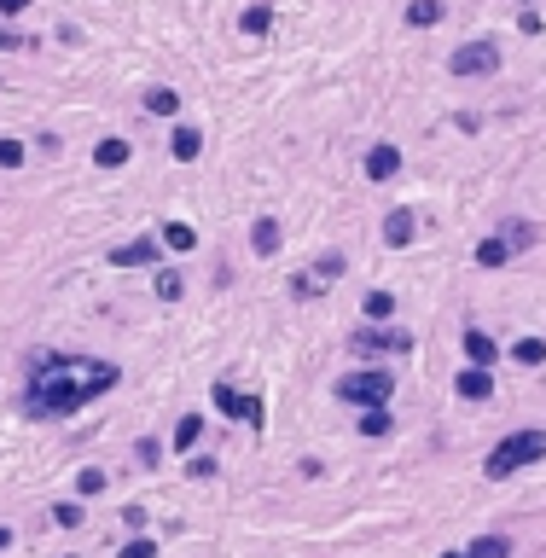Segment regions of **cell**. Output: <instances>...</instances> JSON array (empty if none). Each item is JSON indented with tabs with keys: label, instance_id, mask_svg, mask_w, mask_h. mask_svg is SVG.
<instances>
[{
	"label": "cell",
	"instance_id": "1",
	"mask_svg": "<svg viewBox=\"0 0 546 558\" xmlns=\"http://www.w3.org/2000/svg\"><path fill=\"white\" fill-rule=\"evenodd\" d=\"M88 402V384L82 378H64V373H36V384L24 395V413L29 419H64Z\"/></svg>",
	"mask_w": 546,
	"mask_h": 558
},
{
	"label": "cell",
	"instance_id": "2",
	"mask_svg": "<svg viewBox=\"0 0 546 558\" xmlns=\"http://www.w3.org/2000/svg\"><path fill=\"white\" fill-rule=\"evenodd\" d=\"M541 459H546V430H511L506 442H494V448H488V459H483V477L506 483L511 471L541 466Z\"/></svg>",
	"mask_w": 546,
	"mask_h": 558
},
{
	"label": "cell",
	"instance_id": "3",
	"mask_svg": "<svg viewBox=\"0 0 546 558\" xmlns=\"http://www.w3.org/2000/svg\"><path fill=\"white\" fill-rule=\"evenodd\" d=\"M337 395H343V402H355V407H390L395 378L378 373V366H366V373H349L343 384H337Z\"/></svg>",
	"mask_w": 546,
	"mask_h": 558
},
{
	"label": "cell",
	"instance_id": "4",
	"mask_svg": "<svg viewBox=\"0 0 546 558\" xmlns=\"http://www.w3.org/2000/svg\"><path fill=\"white\" fill-rule=\"evenodd\" d=\"M447 70H454V76H494V70H500V47H494V41H471V47H459V53L447 58Z\"/></svg>",
	"mask_w": 546,
	"mask_h": 558
},
{
	"label": "cell",
	"instance_id": "5",
	"mask_svg": "<svg viewBox=\"0 0 546 558\" xmlns=\"http://www.w3.org/2000/svg\"><path fill=\"white\" fill-rule=\"evenodd\" d=\"M523 245H529V227H511V238L506 233H488L483 245H477V268H500V262L518 257Z\"/></svg>",
	"mask_w": 546,
	"mask_h": 558
},
{
	"label": "cell",
	"instance_id": "6",
	"mask_svg": "<svg viewBox=\"0 0 546 558\" xmlns=\"http://www.w3.org/2000/svg\"><path fill=\"white\" fill-rule=\"evenodd\" d=\"M210 402H215L221 413H227V419H245L250 430H256V425H262V402H256V395H238V390L227 384V378H221V384L210 390Z\"/></svg>",
	"mask_w": 546,
	"mask_h": 558
},
{
	"label": "cell",
	"instance_id": "7",
	"mask_svg": "<svg viewBox=\"0 0 546 558\" xmlns=\"http://www.w3.org/2000/svg\"><path fill=\"white\" fill-rule=\"evenodd\" d=\"M454 395H459V402H488V395H494V373H488V366H459V373H454Z\"/></svg>",
	"mask_w": 546,
	"mask_h": 558
},
{
	"label": "cell",
	"instance_id": "8",
	"mask_svg": "<svg viewBox=\"0 0 546 558\" xmlns=\"http://www.w3.org/2000/svg\"><path fill=\"white\" fill-rule=\"evenodd\" d=\"M413 233H419V216H413V210H390V216H383V245H390V250H407Z\"/></svg>",
	"mask_w": 546,
	"mask_h": 558
},
{
	"label": "cell",
	"instance_id": "9",
	"mask_svg": "<svg viewBox=\"0 0 546 558\" xmlns=\"http://www.w3.org/2000/svg\"><path fill=\"white\" fill-rule=\"evenodd\" d=\"M395 174H401V152L390 140H378V146L366 152V181H395Z\"/></svg>",
	"mask_w": 546,
	"mask_h": 558
},
{
	"label": "cell",
	"instance_id": "10",
	"mask_svg": "<svg viewBox=\"0 0 546 558\" xmlns=\"http://www.w3.org/2000/svg\"><path fill=\"white\" fill-rule=\"evenodd\" d=\"M198 152H204V134H198V129H186V122H174V134H169V157H174V163H198Z\"/></svg>",
	"mask_w": 546,
	"mask_h": 558
},
{
	"label": "cell",
	"instance_id": "11",
	"mask_svg": "<svg viewBox=\"0 0 546 558\" xmlns=\"http://www.w3.org/2000/svg\"><path fill=\"white\" fill-rule=\"evenodd\" d=\"M163 245L174 250V257H192V250H198V227H192V221H163Z\"/></svg>",
	"mask_w": 546,
	"mask_h": 558
},
{
	"label": "cell",
	"instance_id": "12",
	"mask_svg": "<svg viewBox=\"0 0 546 558\" xmlns=\"http://www.w3.org/2000/svg\"><path fill=\"white\" fill-rule=\"evenodd\" d=\"M465 361H471V366H494V361H500V343H494L488 338V332H465Z\"/></svg>",
	"mask_w": 546,
	"mask_h": 558
},
{
	"label": "cell",
	"instance_id": "13",
	"mask_svg": "<svg viewBox=\"0 0 546 558\" xmlns=\"http://www.w3.org/2000/svg\"><path fill=\"white\" fill-rule=\"evenodd\" d=\"M152 257H157L152 238H134V245H117V250H110V268H146Z\"/></svg>",
	"mask_w": 546,
	"mask_h": 558
},
{
	"label": "cell",
	"instance_id": "14",
	"mask_svg": "<svg viewBox=\"0 0 546 558\" xmlns=\"http://www.w3.org/2000/svg\"><path fill=\"white\" fill-rule=\"evenodd\" d=\"M128 157H134V146H128V140H117V134H110V140H100V146H93V163H100V169H122Z\"/></svg>",
	"mask_w": 546,
	"mask_h": 558
},
{
	"label": "cell",
	"instance_id": "15",
	"mask_svg": "<svg viewBox=\"0 0 546 558\" xmlns=\"http://www.w3.org/2000/svg\"><path fill=\"white\" fill-rule=\"evenodd\" d=\"M250 250H256V257H273V250H279V221H273V216H262L250 227Z\"/></svg>",
	"mask_w": 546,
	"mask_h": 558
},
{
	"label": "cell",
	"instance_id": "16",
	"mask_svg": "<svg viewBox=\"0 0 546 558\" xmlns=\"http://www.w3.org/2000/svg\"><path fill=\"white\" fill-rule=\"evenodd\" d=\"M238 29H245V36H268V29H273V0H256V6H245Z\"/></svg>",
	"mask_w": 546,
	"mask_h": 558
},
{
	"label": "cell",
	"instance_id": "17",
	"mask_svg": "<svg viewBox=\"0 0 546 558\" xmlns=\"http://www.w3.org/2000/svg\"><path fill=\"white\" fill-rule=\"evenodd\" d=\"M146 111L152 117H181V93L174 88H146Z\"/></svg>",
	"mask_w": 546,
	"mask_h": 558
},
{
	"label": "cell",
	"instance_id": "18",
	"mask_svg": "<svg viewBox=\"0 0 546 558\" xmlns=\"http://www.w3.org/2000/svg\"><path fill=\"white\" fill-rule=\"evenodd\" d=\"M198 437H204V419H198V413H186V419L174 425V454H192V448H198Z\"/></svg>",
	"mask_w": 546,
	"mask_h": 558
},
{
	"label": "cell",
	"instance_id": "19",
	"mask_svg": "<svg viewBox=\"0 0 546 558\" xmlns=\"http://www.w3.org/2000/svg\"><path fill=\"white\" fill-rule=\"evenodd\" d=\"M465 553H471V558H511V541L506 535H477Z\"/></svg>",
	"mask_w": 546,
	"mask_h": 558
},
{
	"label": "cell",
	"instance_id": "20",
	"mask_svg": "<svg viewBox=\"0 0 546 558\" xmlns=\"http://www.w3.org/2000/svg\"><path fill=\"white\" fill-rule=\"evenodd\" d=\"M349 349H355V355H383V349H390V332H355V338H349Z\"/></svg>",
	"mask_w": 546,
	"mask_h": 558
},
{
	"label": "cell",
	"instance_id": "21",
	"mask_svg": "<svg viewBox=\"0 0 546 558\" xmlns=\"http://www.w3.org/2000/svg\"><path fill=\"white\" fill-rule=\"evenodd\" d=\"M390 407H361V437H390Z\"/></svg>",
	"mask_w": 546,
	"mask_h": 558
},
{
	"label": "cell",
	"instance_id": "22",
	"mask_svg": "<svg viewBox=\"0 0 546 558\" xmlns=\"http://www.w3.org/2000/svg\"><path fill=\"white\" fill-rule=\"evenodd\" d=\"M407 24H413V29L442 24V0H413V6H407Z\"/></svg>",
	"mask_w": 546,
	"mask_h": 558
},
{
	"label": "cell",
	"instance_id": "23",
	"mask_svg": "<svg viewBox=\"0 0 546 558\" xmlns=\"http://www.w3.org/2000/svg\"><path fill=\"white\" fill-rule=\"evenodd\" d=\"M511 361H518V366H541L546 361V338H518V343H511Z\"/></svg>",
	"mask_w": 546,
	"mask_h": 558
},
{
	"label": "cell",
	"instance_id": "24",
	"mask_svg": "<svg viewBox=\"0 0 546 558\" xmlns=\"http://www.w3.org/2000/svg\"><path fill=\"white\" fill-rule=\"evenodd\" d=\"M390 314H395V297H390V291H373V297H366V321H390Z\"/></svg>",
	"mask_w": 546,
	"mask_h": 558
},
{
	"label": "cell",
	"instance_id": "25",
	"mask_svg": "<svg viewBox=\"0 0 546 558\" xmlns=\"http://www.w3.org/2000/svg\"><path fill=\"white\" fill-rule=\"evenodd\" d=\"M181 291H186V279L174 274V268H163V274H157V297H163V302H174Z\"/></svg>",
	"mask_w": 546,
	"mask_h": 558
},
{
	"label": "cell",
	"instance_id": "26",
	"mask_svg": "<svg viewBox=\"0 0 546 558\" xmlns=\"http://www.w3.org/2000/svg\"><path fill=\"white\" fill-rule=\"evenodd\" d=\"M24 163V140H0V169H18Z\"/></svg>",
	"mask_w": 546,
	"mask_h": 558
},
{
	"label": "cell",
	"instance_id": "27",
	"mask_svg": "<svg viewBox=\"0 0 546 558\" xmlns=\"http://www.w3.org/2000/svg\"><path fill=\"white\" fill-rule=\"evenodd\" d=\"M53 518L64 523V530H76V523H82V506H76V500H58V506H53Z\"/></svg>",
	"mask_w": 546,
	"mask_h": 558
},
{
	"label": "cell",
	"instance_id": "28",
	"mask_svg": "<svg viewBox=\"0 0 546 558\" xmlns=\"http://www.w3.org/2000/svg\"><path fill=\"white\" fill-rule=\"evenodd\" d=\"M122 558H157V541H146V535H134V541H128V547H122Z\"/></svg>",
	"mask_w": 546,
	"mask_h": 558
},
{
	"label": "cell",
	"instance_id": "29",
	"mask_svg": "<svg viewBox=\"0 0 546 558\" xmlns=\"http://www.w3.org/2000/svg\"><path fill=\"white\" fill-rule=\"evenodd\" d=\"M331 274H343V257H337V250H331V257L314 268V279H320V285H331Z\"/></svg>",
	"mask_w": 546,
	"mask_h": 558
},
{
	"label": "cell",
	"instance_id": "30",
	"mask_svg": "<svg viewBox=\"0 0 546 558\" xmlns=\"http://www.w3.org/2000/svg\"><path fill=\"white\" fill-rule=\"evenodd\" d=\"M105 489V471H82L76 477V494H100Z\"/></svg>",
	"mask_w": 546,
	"mask_h": 558
},
{
	"label": "cell",
	"instance_id": "31",
	"mask_svg": "<svg viewBox=\"0 0 546 558\" xmlns=\"http://www.w3.org/2000/svg\"><path fill=\"white\" fill-rule=\"evenodd\" d=\"M186 471H192V477H215V459H210V454H192Z\"/></svg>",
	"mask_w": 546,
	"mask_h": 558
},
{
	"label": "cell",
	"instance_id": "32",
	"mask_svg": "<svg viewBox=\"0 0 546 558\" xmlns=\"http://www.w3.org/2000/svg\"><path fill=\"white\" fill-rule=\"evenodd\" d=\"M518 29H523V36H541L546 24H541V12H523V18H518Z\"/></svg>",
	"mask_w": 546,
	"mask_h": 558
},
{
	"label": "cell",
	"instance_id": "33",
	"mask_svg": "<svg viewBox=\"0 0 546 558\" xmlns=\"http://www.w3.org/2000/svg\"><path fill=\"white\" fill-rule=\"evenodd\" d=\"M29 12V0H0V18H24Z\"/></svg>",
	"mask_w": 546,
	"mask_h": 558
},
{
	"label": "cell",
	"instance_id": "34",
	"mask_svg": "<svg viewBox=\"0 0 546 558\" xmlns=\"http://www.w3.org/2000/svg\"><path fill=\"white\" fill-rule=\"evenodd\" d=\"M24 47H29V41H24V36H12V29L0 36V53H24Z\"/></svg>",
	"mask_w": 546,
	"mask_h": 558
},
{
	"label": "cell",
	"instance_id": "35",
	"mask_svg": "<svg viewBox=\"0 0 546 558\" xmlns=\"http://www.w3.org/2000/svg\"><path fill=\"white\" fill-rule=\"evenodd\" d=\"M12 547V530H6V523H0V553H6Z\"/></svg>",
	"mask_w": 546,
	"mask_h": 558
},
{
	"label": "cell",
	"instance_id": "36",
	"mask_svg": "<svg viewBox=\"0 0 546 558\" xmlns=\"http://www.w3.org/2000/svg\"><path fill=\"white\" fill-rule=\"evenodd\" d=\"M442 558H471V553H442Z\"/></svg>",
	"mask_w": 546,
	"mask_h": 558
}]
</instances>
